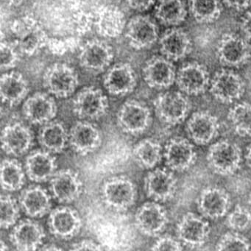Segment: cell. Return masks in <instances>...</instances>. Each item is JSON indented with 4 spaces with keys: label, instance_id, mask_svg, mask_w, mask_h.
I'll list each match as a JSON object with an SVG mask.
<instances>
[{
    "label": "cell",
    "instance_id": "1",
    "mask_svg": "<svg viewBox=\"0 0 251 251\" xmlns=\"http://www.w3.org/2000/svg\"><path fill=\"white\" fill-rule=\"evenodd\" d=\"M101 198L108 208L117 211H127L136 202L137 189L127 176H113L102 183Z\"/></svg>",
    "mask_w": 251,
    "mask_h": 251
},
{
    "label": "cell",
    "instance_id": "2",
    "mask_svg": "<svg viewBox=\"0 0 251 251\" xmlns=\"http://www.w3.org/2000/svg\"><path fill=\"white\" fill-rule=\"evenodd\" d=\"M207 164L213 173L230 176L240 169L242 152L234 142L220 140L212 144L206 155Z\"/></svg>",
    "mask_w": 251,
    "mask_h": 251
},
{
    "label": "cell",
    "instance_id": "3",
    "mask_svg": "<svg viewBox=\"0 0 251 251\" xmlns=\"http://www.w3.org/2000/svg\"><path fill=\"white\" fill-rule=\"evenodd\" d=\"M151 123L152 114L149 107L136 100L126 101L117 112V126L123 133L130 136L145 133Z\"/></svg>",
    "mask_w": 251,
    "mask_h": 251
},
{
    "label": "cell",
    "instance_id": "4",
    "mask_svg": "<svg viewBox=\"0 0 251 251\" xmlns=\"http://www.w3.org/2000/svg\"><path fill=\"white\" fill-rule=\"evenodd\" d=\"M78 84L77 72L64 63L52 64L44 74V87L55 98H69L75 92Z\"/></svg>",
    "mask_w": 251,
    "mask_h": 251
},
{
    "label": "cell",
    "instance_id": "5",
    "mask_svg": "<svg viewBox=\"0 0 251 251\" xmlns=\"http://www.w3.org/2000/svg\"><path fill=\"white\" fill-rule=\"evenodd\" d=\"M154 109L161 123L177 126L183 123L189 115L190 102L183 92H164L154 100Z\"/></svg>",
    "mask_w": 251,
    "mask_h": 251
},
{
    "label": "cell",
    "instance_id": "6",
    "mask_svg": "<svg viewBox=\"0 0 251 251\" xmlns=\"http://www.w3.org/2000/svg\"><path fill=\"white\" fill-rule=\"evenodd\" d=\"M108 98L95 86L83 88L73 100V113L80 120L96 121L108 112Z\"/></svg>",
    "mask_w": 251,
    "mask_h": 251
},
{
    "label": "cell",
    "instance_id": "7",
    "mask_svg": "<svg viewBox=\"0 0 251 251\" xmlns=\"http://www.w3.org/2000/svg\"><path fill=\"white\" fill-rule=\"evenodd\" d=\"M168 223L167 210L155 201L145 202L135 214V226L142 234L150 237L162 234Z\"/></svg>",
    "mask_w": 251,
    "mask_h": 251
},
{
    "label": "cell",
    "instance_id": "8",
    "mask_svg": "<svg viewBox=\"0 0 251 251\" xmlns=\"http://www.w3.org/2000/svg\"><path fill=\"white\" fill-rule=\"evenodd\" d=\"M83 190L81 177L77 172L71 169L57 171L50 180L51 195L60 203H71L77 201Z\"/></svg>",
    "mask_w": 251,
    "mask_h": 251
},
{
    "label": "cell",
    "instance_id": "9",
    "mask_svg": "<svg viewBox=\"0 0 251 251\" xmlns=\"http://www.w3.org/2000/svg\"><path fill=\"white\" fill-rule=\"evenodd\" d=\"M102 134L92 122L80 120L69 132V145L77 155L86 156L98 151L102 145Z\"/></svg>",
    "mask_w": 251,
    "mask_h": 251
},
{
    "label": "cell",
    "instance_id": "10",
    "mask_svg": "<svg viewBox=\"0 0 251 251\" xmlns=\"http://www.w3.org/2000/svg\"><path fill=\"white\" fill-rule=\"evenodd\" d=\"M211 226L206 218L195 213L183 214L176 226L177 238L183 245L200 247L206 242Z\"/></svg>",
    "mask_w": 251,
    "mask_h": 251
},
{
    "label": "cell",
    "instance_id": "11",
    "mask_svg": "<svg viewBox=\"0 0 251 251\" xmlns=\"http://www.w3.org/2000/svg\"><path fill=\"white\" fill-rule=\"evenodd\" d=\"M209 87L211 95L224 104H231L239 100L245 91V83L241 76L227 70L216 73Z\"/></svg>",
    "mask_w": 251,
    "mask_h": 251
},
{
    "label": "cell",
    "instance_id": "12",
    "mask_svg": "<svg viewBox=\"0 0 251 251\" xmlns=\"http://www.w3.org/2000/svg\"><path fill=\"white\" fill-rule=\"evenodd\" d=\"M48 225L50 232L55 237L70 240L80 231L82 220L75 209L67 205H61L51 210Z\"/></svg>",
    "mask_w": 251,
    "mask_h": 251
},
{
    "label": "cell",
    "instance_id": "13",
    "mask_svg": "<svg viewBox=\"0 0 251 251\" xmlns=\"http://www.w3.org/2000/svg\"><path fill=\"white\" fill-rule=\"evenodd\" d=\"M114 58V51L108 44L100 39H92L80 50L79 63L89 73H100L109 68Z\"/></svg>",
    "mask_w": 251,
    "mask_h": 251
},
{
    "label": "cell",
    "instance_id": "14",
    "mask_svg": "<svg viewBox=\"0 0 251 251\" xmlns=\"http://www.w3.org/2000/svg\"><path fill=\"white\" fill-rule=\"evenodd\" d=\"M177 178L170 169H154L148 173L144 181L147 196L155 202H164L174 197L177 190Z\"/></svg>",
    "mask_w": 251,
    "mask_h": 251
},
{
    "label": "cell",
    "instance_id": "15",
    "mask_svg": "<svg viewBox=\"0 0 251 251\" xmlns=\"http://www.w3.org/2000/svg\"><path fill=\"white\" fill-rule=\"evenodd\" d=\"M33 141L31 129L21 122L8 123L2 129V148L7 155L15 157L25 155L31 149Z\"/></svg>",
    "mask_w": 251,
    "mask_h": 251
},
{
    "label": "cell",
    "instance_id": "16",
    "mask_svg": "<svg viewBox=\"0 0 251 251\" xmlns=\"http://www.w3.org/2000/svg\"><path fill=\"white\" fill-rule=\"evenodd\" d=\"M164 158L168 169L182 173L189 170L196 162V150L188 139L174 137L166 144Z\"/></svg>",
    "mask_w": 251,
    "mask_h": 251
},
{
    "label": "cell",
    "instance_id": "17",
    "mask_svg": "<svg viewBox=\"0 0 251 251\" xmlns=\"http://www.w3.org/2000/svg\"><path fill=\"white\" fill-rule=\"evenodd\" d=\"M217 55L223 65L238 67L244 65L251 58V45L243 38L233 33L222 36L217 45Z\"/></svg>",
    "mask_w": 251,
    "mask_h": 251
},
{
    "label": "cell",
    "instance_id": "18",
    "mask_svg": "<svg viewBox=\"0 0 251 251\" xmlns=\"http://www.w3.org/2000/svg\"><path fill=\"white\" fill-rule=\"evenodd\" d=\"M58 111L53 96L46 92H36L25 100L23 114L25 120L35 126H43L52 121Z\"/></svg>",
    "mask_w": 251,
    "mask_h": 251
},
{
    "label": "cell",
    "instance_id": "19",
    "mask_svg": "<svg viewBox=\"0 0 251 251\" xmlns=\"http://www.w3.org/2000/svg\"><path fill=\"white\" fill-rule=\"evenodd\" d=\"M231 205L230 195L225 189L208 186L201 191L197 201L201 215L207 220H218L228 214Z\"/></svg>",
    "mask_w": 251,
    "mask_h": 251
},
{
    "label": "cell",
    "instance_id": "20",
    "mask_svg": "<svg viewBox=\"0 0 251 251\" xmlns=\"http://www.w3.org/2000/svg\"><path fill=\"white\" fill-rule=\"evenodd\" d=\"M126 36L129 45L133 49H149L158 40V27L147 16H135L127 23Z\"/></svg>",
    "mask_w": 251,
    "mask_h": 251
},
{
    "label": "cell",
    "instance_id": "21",
    "mask_svg": "<svg viewBox=\"0 0 251 251\" xmlns=\"http://www.w3.org/2000/svg\"><path fill=\"white\" fill-rule=\"evenodd\" d=\"M103 85L110 95L126 96L132 93L136 87L137 76L130 64L118 63L107 70Z\"/></svg>",
    "mask_w": 251,
    "mask_h": 251
},
{
    "label": "cell",
    "instance_id": "22",
    "mask_svg": "<svg viewBox=\"0 0 251 251\" xmlns=\"http://www.w3.org/2000/svg\"><path fill=\"white\" fill-rule=\"evenodd\" d=\"M176 68L173 62L164 56H154L150 58L143 68L145 83L151 89L156 90L167 89L176 80Z\"/></svg>",
    "mask_w": 251,
    "mask_h": 251
},
{
    "label": "cell",
    "instance_id": "23",
    "mask_svg": "<svg viewBox=\"0 0 251 251\" xmlns=\"http://www.w3.org/2000/svg\"><path fill=\"white\" fill-rule=\"evenodd\" d=\"M176 83L180 92L196 96L204 93L211 81L207 69L199 63L192 62L185 64L179 70Z\"/></svg>",
    "mask_w": 251,
    "mask_h": 251
},
{
    "label": "cell",
    "instance_id": "24",
    "mask_svg": "<svg viewBox=\"0 0 251 251\" xmlns=\"http://www.w3.org/2000/svg\"><path fill=\"white\" fill-rule=\"evenodd\" d=\"M9 238L18 251H36L43 245L45 232L43 227L33 219H25L12 227Z\"/></svg>",
    "mask_w": 251,
    "mask_h": 251
},
{
    "label": "cell",
    "instance_id": "25",
    "mask_svg": "<svg viewBox=\"0 0 251 251\" xmlns=\"http://www.w3.org/2000/svg\"><path fill=\"white\" fill-rule=\"evenodd\" d=\"M220 130L218 119L208 111H197L186 123L189 139L198 145H206L217 138Z\"/></svg>",
    "mask_w": 251,
    "mask_h": 251
},
{
    "label": "cell",
    "instance_id": "26",
    "mask_svg": "<svg viewBox=\"0 0 251 251\" xmlns=\"http://www.w3.org/2000/svg\"><path fill=\"white\" fill-rule=\"evenodd\" d=\"M52 195L39 185H31L22 191L19 198L21 209L30 218H41L52 210Z\"/></svg>",
    "mask_w": 251,
    "mask_h": 251
},
{
    "label": "cell",
    "instance_id": "27",
    "mask_svg": "<svg viewBox=\"0 0 251 251\" xmlns=\"http://www.w3.org/2000/svg\"><path fill=\"white\" fill-rule=\"evenodd\" d=\"M25 170L31 181L39 183L50 181L57 172L56 158L54 154L42 148L36 150L27 155Z\"/></svg>",
    "mask_w": 251,
    "mask_h": 251
},
{
    "label": "cell",
    "instance_id": "28",
    "mask_svg": "<svg viewBox=\"0 0 251 251\" xmlns=\"http://www.w3.org/2000/svg\"><path fill=\"white\" fill-rule=\"evenodd\" d=\"M30 87L25 77L18 72H6L0 79V95L2 103L10 107L23 102L28 95Z\"/></svg>",
    "mask_w": 251,
    "mask_h": 251
},
{
    "label": "cell",
    "instance_id": "29",
    "mask_svg": "<svg viewBox=\"0 0 251 251\" xmlns=\"http://www.w3.org/2000/svg\"><path fill=\"white\" fill-rule=\"evenodd\" d=\"M160 51L170 61L185 58L192 50L190 38L181 29L173 28L164 33L159 40Z\"/></svg>",
    "mask_w": 251,
    "mask_h": 251
},
{
    "label": "cell",
    "instance_id": "30",
    "mask_svg": "<svg viewBox=\"0 0 251 251\" xmlns=\"http://www.w3.org/2000/svg\"><path fill=\"white\" fill-rule=\"evenodd\" d=\"M38 141L45 151L54 155L61 153L69 145V132L61 122L52 120L42 126Z\"/></svg>",
    "mask_w": 251,
    "mask_h": 251
},
{
    "label": "cell",
    "instance_id": "31",
    "mask_svg": "<svg viewBox=\"0 0 251 251\" xmlns=\"http://www.w3.org/2000/svg\"><path fill=\"white\" fill-rule=\"evenodd\" d=\"M126 25L125 14L115 5H107L98 13L97 30L102 37L109 39L119 37L126 30Z\"/></svg>",
    "mask_w": 251,
    "mask_h": 251
},
{
    "label": "cell",
    "instance_id": "32",
    "mask_svg": "<svg viewBox=\"0 0 251 251\" xmlns=\"http://www.w3.org/2000/svg\"><path fill=\"white\" fill-rule=\"evenodd\" d=\"M135 162L145 170H153L164 157L161 144L152 139H145L138 142L133 149Z\"/></svg>",
    "mask_w": 251,
    "mask_h": 251
},
{
    "label": "cell",
    "instance_id": "33",
    "mask_svg": "<svg viewBox=\"0 0 251 251\" xmlns=\"http://www.w3.org/2000/svg\"><path fill=\"white\" fill-rule=\"evenodd\" d=\"M25 170L18 160L5 158L2 161L0 169V181L2 189L5 192H17L25 184Z\"/></svg>",
    "mask_w": 251,
    "mask_h": 251
},
{
    "label": "cell",
    "instance_id": "34",
    "mask_svg": "<svg viewBox=\"0 0 251 251\" xmlns=\"http://www.w3.org/2000/svg\"><path fill=\"white\" fill-rule=\"evenodd\" d=\"M155 14L162 24L176 26L185 21L187 11L183 0H159Z\"/></svg>",
    "mask_w": 251,
    "mask_h": 251
},
{
    "label": "cell",
    "instance_id": "35",
    "mask_svg": "<svg viewBox=\"0 0 251 251\" xmlns=\"http://www.w3.org/2000/svg\"><path fill=\"white\" fill-rule=\"evenodd\" d=\"M227 120L233 131L242 137L251 136V103H236L229 109Z\"/></svg>",
    "mask_w": 251,
    "mask_h": 251
},
{
    "label": "cell",
    "instance_id": "36",
    "mask_svg": "<svg viewBox=\"0 0 251 251\" xmlns=\"http://www.w3.org/2000/svg\"><path fill=\"white\" fill-rule=\"evenodd\" d=\"M191 14L200 23H211L218 20L223 11L221 0H189Z\"/></svg>",
    "mask_w": 251,
    "mask_h": 251
},
{
    "label": "cell",
    "instance_id": "37",
    "mask_svg": "<svg viewBox=\"0 0 251 251\" xmlns=\"http://www.w3.org/2000/svg\"><path fill=\"white\" fill-rule=\"evenodd\" d=\"M20 203L12 195H2L0 201V223L2 229L11 228L17 224L20 217Z\"/></svg>",
    "mask_w": 251,
    "mask_h": 251
},
{
    "label": "cell",
    "instance_id": "38",
    "mask_svg": "<svg viewBox=\"0 0 251 251\" xmlns=\"http://www.w3.org/2000/svg\"><path fill=\"white\" fill-rule=\"evenodd\" d=\"M48 42V36L42 27L23 39L16 41L14 45L20 53L32 56L39 52Z\"/></svg>",
    "mask_w": 251,
    "mask_h": 251
},
{
    "label": "cell",
    "instance_id": "39",
    "mask_svg": "<svg viewBox=\"0 0 251 251\" xmlns=\"http://www.w3.org/2000/svg\"><path fill=\"white\" fill-rule=\"evenodd\" d=\"M226 224L233 231L243 232L251 229V210L249 207L236 205L226 216Z\"/></svg>",
    "mask_w": 251,
    "mask_h": 251
},
{
    "label": "cell",
    "instance_id": "40",
    "mask_svg": "<svg viewBox=\"0 0 251 251\" xmlns=\"http://www.w3.org/2000/svg\"><path fill=\"white\" fill-rule=\"evenodd\" d=\"M249 240L239 232L233 231L225 233L216 245L217 251H249L251 249Z\"/></svg>",
    "mask_w": 251,
    "mask_h": 251
},
{
    "label": "cell",
    "instance_id": "41",
    "mask_svg": "<svg viewBox=\"0 0 251 251\" xmlns=\"http://www.w3.org/2000/svg\"><path fill=\"white\" fill-rule=\"evenodd\" d=\"M20 60V52L15 45L1 42L0 46V67L2 71H9L17 67Z\"/></svg>",
    "mask_w": 251,
    "mask_h": 251
},
{
    "label": "cell",
    "instance_id": "42",
    "mask_svg": "<svg viewBox=\"0 0 251 251\" xmlns=\"http://www.w3.org/2000/svg\"><path fill=\"white\" fill-rule=\"evenodd\" d=\"M41 27L38 22L30 17H22L11 25V31L17 40L23 39Z\"/></svg>",
    "mask_w": 251,
    "mask_h": 251
},
{
    "label": "cell",
    "instance_id": "43",
    "mask_svg": "<svg viewBox=\"0 0 251 251\" xmlns=\"http://www.w3.org/2000/svg\"><path fill=\"white\" fill-rule=\"evenodd\" d=\"M151 250L155 251H183V245L177 238L169 235H160L152 244Z\"/></svg>",
    "mask_w": 251,
    "mask_h": 251
},
{
    "label": "cell",
    "instance_id": "44",
    "mask_svg": "<svg viewBox=\"0 0 251 251\" xmlns=\"http://www.w3.org/2000/svg\"><path fill=\"white\" fill-rule=\"evenodd\" d=\"M70 250L72 251H102L104 248H102V245L97 243L95 241L85 239L73 244Z\"/></svg>",
    "mask_w": 251,
    "mask_h": 251
},
{
    "label": "cell",
    "instance_id": "45",
    "mask_svg": "<svg viewBox=\"0 0 251 251\" xmlns=\"http://www.w3.org/2000/svg\"><path fill=\"white\" fill-rule=\"evenodd\" d=\"M155 1L156 0H127V3L131 9L142 12L150 9Z\"/></svg>",
    "mask_w": 251,
    "mask_h": 251
},
{
    "label": "cell",
    "instance_id": "46",
    "mask_svg": "<svg viewBox=\"0 0 251 251\" xmlns=\"http://www.w3.org/2000/svg\"><path fill=\"white\" fill-rule=\"evenodd\" d=\"M224 3L237 11H244L251 5V0H223Z\"/></svg>",
    "mask_w": 251,
    "mask_h": 251
},
{
    "label": "cell",
    "instance_id": "47",
    "mask_svg": "<svg viewBox=\"0 0 251 251\" xmlns=\"http://www.w3.org/2000/svg\"><path fill=\"white\" fill-rule=\"evenodd\" d=\"M241 27L247 39L251 41V11H248L244 16L241 23Z\"/></svg>",
    "mask_w": 251,
    "mask_h": 251
},
{
    "label": "cell",
    "instance_id": "48",
    "mask_svg": "<svg viewBox=\"0 0 251 251\" xmlns=\"http://www.w3.org/2000/svg\"><path fill=\"white\" fill-rule=\"evenodd\" d=\"M39 250H42V251H61L62 249H61L60 247L57 246L56 245H54V244H48V245H42Z\"/></svg>",
    "mask_w": 251,
    "mask_h": 251
},
{
    "label": "cell",
    "instance_id": "49",
    "mask_svg": "<svg viewBox=\"0 0 251 251\" xmlns=\"http://www.w3.org/2000/svg\"><path fill=\"white\" fill-rule=\"evenodd\" d=\"M245 160H246L247 164L248 167L251 170V144L247 149L246 154H245Z\"/></svg>",
    "mask_w": 251,
    "mask_h": 251
},
{
    "label": "cell",
    "instance_id": "50",
    "mask_svg": "<svg viewBox=\"0 0 251 251\" xmlns=\"http://www.w3.org/2000/svg\"><path fill=\"white\" fill-rule=\"evenodd\" d=\"M10 5H14V6H18L26 2L27 0H5Z\"/></svg>",
    "mask_w": 251,
    "mask_h": 251
},
{
    "label": "cell",
    "instance_id": "51",
    "mask_svg": "<svg viewBox=\"0 0 251 251\" xmlns=\"http://www.w3.org/2000/svg\"><path fill=\"white\" fill-rule=\"evenodd\" d=\"M8 250H9V248H8L7 244L4 242L3 241L1 240V242H0V251H7Z\"/></svg>",
    "mask_w": 251,
    "mask_h": 251
},
{
    "label": "cell",
    "instance_id": "52",
    "mask_svg": "<svg viewBox=\"0 0 251 251\" xmlns=\"http://www.w3.org/2000/svg\"><path fill=\"white\" fill-rule=\"evenodd\" d=\"M248 204H249L250 209L251 210V195H250L249 201H248Z\"/></svg>",
    "mask_w": 251,
    "mask_h": 251
}]
</instances>
